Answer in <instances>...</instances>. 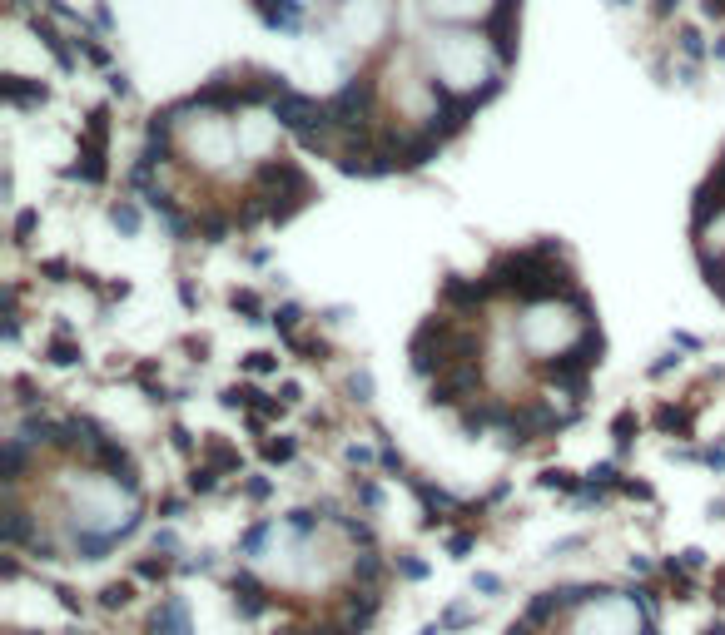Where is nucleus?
Segmentation results:
<instances>
[{
    "mask_svg": "<svg viewBox=\"0 0 725 635\" xmlns=\"http://www.w3.org/2000/svg\"><path fill=\"white\" fill-rule=\"evenodd\" d=\"M423 10L433 25H472L477 30L497 10V0H423Z\"/></svg>",
    "mask_w": 725,
    "mask_h": 635,
    "instance_id": "1a4fd4ad",
    "label": "nucleus"
},
{
    "mask_svg": "<svg viewBox=\"0 0 725 635\" xmlns=\"http://www.w3.org/2000/svg\"><path fill=\"white\" fill-rule=\"evenodd\" d=\"M239 139H244V159H269L279 149V120L269 110H244L239 115Z\"/></svg>",
    "mask_w": 725,
    "mask_h": 635,
    "instance_id": "6e6552de",
    "label": "nucleus"
},
{
    "mask_svg": "<svg viewBox=\"0 0 725 635\" xmlns=\"http://www.w3.org/2000/svg\"><path fill=\"white\" fill-rule=\"evenodd\" d=\"M388 30H393L388 0H343L333 15V40H343L353 50H373L378 40H388Z\"/></svg>",
    "mask_w": 725,
    "mask_h": 635,
    "instance_id": "0eeeda50",
    "label": "nucleus"
},
{
    "mask_svg": "<svg viewBox=\"0 0 725 635\" xmlns=\"http://www.w3.org/2000/svg\"><path fill=\"white\" fill-rule=\"evenodd\" d=\"M174 149L199 169V174H234L244 159V139H239V115L224 110H184L174 120Z\"/></svg>",
    "mask_w": 725,
    "mask_h": 635,
    "instance_id": "39448f33",
    "label": "nucleus"
},
{
    "mask_svg": "<svg viewBox=\"0 0 725 635\" xmlns=\"http://www.w3.org/2000/svg\"><path fill=\"white\" fill-rule=\"evenodd\" d=\"M706 244H711V249H721V254H725V214H716V224L706 229Z\"/></svg>",
    "mask_w": 725,
    "mask_h": 635,
    "instance_id": "9d476101",
    "label": "nucleus"
},
{
    "mask_svg": "<svg viewBox=\"0 0 725 635\" xmlns=\"http://www.w3.org/2000/svg\"><path fill=\"white\" fill-rule=\"evenodd\" d=\"M532 635H651V616L631 591H581L562 606H542Z\"/></svg>",
    "mask_w": 725,
    "mask_h": 635,
    "instance_id": "20e7f679",
    "label": "nucleus"
},
{
    "mask_svg": "<svg viewBox=\"0 0 725 635\" xmlns=\"http://www.w3.org/2000/svg\"><path fill=\"white\" fill-rule=\"evenodd\" d=\"M418 60L433 75L437 90H447V95H477L502 70L497 45L482 30H472V25H433L418 40Z\"/></svg>",
    "mask_w": 725,
    "mask_h": 635,
    "instance_id": "7ed1b4c3",
    "label": "nucleus"
},
{
    "mask_svg": "<svg viewBox=\"0 0 725 635\" xmlns=\"http://www.w3.org/2000/svg\"><path fill=\"white\" fill-rule=\"evenodd\" d=\"M60 521L70 546H110L140 521V502L110 472H70L60 482Z\"/></svg>",
    "mask_w": 725,
    "mask_h": 635,
    "instance_id": "f03ea898",
    "label": "nucleus"
},
{
    "mask_svg": "<svg viewBox=\"0 0 725 635\" xmlns=\"http://www.w3.org/2000/svg\"><path fill=\"white\" fill-rule=\"evenodd\" d=\"M269 596H328L358 576V541L333 521H269L244 556Z\"/></svg>",
    "mask_w": 725,
    "mask_h": 635,
    "instance_id": "f257e3e1",
    "label": "nucleus"
},
{
    "mask_svg": "<svg viewBox=\"0 0 725 635\" xmlns=\"http://www.w3.org/2000/svg\"><path fill=\"white\" fill-rule=\"evenodd\" d=\"M512 338L532 358H567L581 338H586V318H581V308H572L567 298H532L517 313Z\"/></svg>",
    "mask_w": 725,
    "mask_h": 635,
    "instance_id": "423d86ee",
    "label": "nucleus"
}]
</instances>
